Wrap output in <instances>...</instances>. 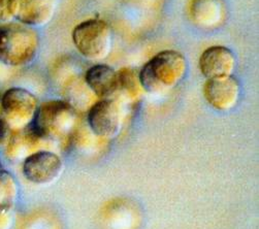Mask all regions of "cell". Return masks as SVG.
<instances>
[{
  "mask_svg": "<svg viewBox=\"0 0 259 229\" xmlns=\"http://www.w3.org/2000/svg\"><path fill=\"white\" fill-rule=\"evenodd\" d=\"M77 114L74 108L64 100H48L38 106L31 124L45 140H63L75 128Z\"/></svg>",
  "mask_w": 259,
  "mask_h": 229,
  "instance_id": "obj_3",
  "label": "cell"
},
{
  "mask_svg": "<svg viewBox=\"0 0 259 229\" xmlns=\"http://www.w3.org/2000/svg\"><path fill=\"white\" fill-rule=\"evenodd\" d=\"M14 223L13 207L0 203V229H11Z\"/></svg>",
  "mask_w": 259,
  "mask_h": 229,
  "instance_id": "obj_17",
  "label": "cell"
},
{
  "mask_svg": "<svg viewBox=\"0 0 259 229\" xmlns=\"http://www.w3.org/2000/svg\"><path fill=\"white\" fill-rule=\"evenodd\" d=\"M240 94V83L234 75L210 79L203 86V95L206 101L221 112L234 109L238 105Z\"/></svg>",
  "mask_w": 259,
  "mask_h": 229,
  "instance_id": "obj_8",
  "label": "cell"
},
{
  "mask_svg": "<svg viewBox=\"0 0 259 229\" xmlns=\"http://www.w3.org/2000/svg\"><path fill=\"white\" fill-rule=\"evenodd\" d=\"M11 132L12 130L7 122L4 120V118H0V148L6 146Z\"/></svg>",
  "mask_w": 259,
  "mask_h": 229,
  "instance_id": "obj_18",
  "label": "cell"
},
{
  "mask_svg": "<svg viewBox=\"0 0 259 229\" xmlns=\"http://www.w3.org/2000/svg\"><path fill=\"white\" fill-rule=\"evenodd\" d=\"M39 50L35 28L20 22L0 23V63L9 67L30 64Z\"/></svg>",
  "mask_w": 259,
  "mask_h": 229,
  "instance_id": "obj_1",
  "label": "cell"
},
{
  "mask_svg": "<svg viewBox=\"0 0 259 229\" xmlns=\"http://www.w3.org/2000/svg\"><path fill=\"white\" fill-rule=\"evenodd\" d=\"M63 170V162L55 153L40 150L23 161V173L26 179L37 185L53 183Z\"/></svg>",
  "mask_w": 259,
  "mask_h": 229,
  "instance_id": "obj_6",
  "label": "cell"
},
{
  "mask_svg": "<svg viewBox=\"0 0 259 229\" xmlns=\"http://www.w3.org/2000/svg\"><path fill=\"white\" fill-rule=\"evenodd\" d=\"M38 106L36 96L21 87L8 89L0 98L3 118L12 131L30 126L33 123Z\"/></svg>",
  "mask_w": 259,
  "mask_h": 229,
  "instance_id": "obj_5",
  "label": "cell"
},
{
  "mask_svg": "<svg viewBox=\"0 0 259 229\" xmlns=\"http://www.w3.org/2000/svg\"><path fill=\"white\" fill-rule=\"evenodd\" d=\"M119 75V92L117 101L121 97L126 100H135L142 94V84L140 81L139 72L132 68H123L118 72Z\"/></svg>",
  "mask_w": 259,
  "mask_h": 229,
  "instance_id": "obj_14",
  "label": "cell"
},
{
  "mask_svg": "<svg viewBox=\"0 0 259 229\" xmlns=\"http://www.w3.org/2000/svg\"><path fill=\"white\" fill-rule=\"evenodd\" d=\"M72 40L77 51L86 59L100 61L111 53L113 31L105 21L88 20L73 29Z\"/></svg>",
  "mask_w": 259,
  "mask_h": 229,
  "instance_id": "obj_4",
  "label": "cell"
},
{
  "mask_svg": "<svg viewBox=\"0 0 259 229\" xmlns=\"http://www.w3.org/2000/svg\"><path fill=\"white\" fill-rule=\"evenodd\" d=\"M18 13L16 20L30 27H42L55 15V0H17Z\"/></svg>",
  "mask_w": 259,
  "mask_h": 229,
  "instance_id": "obj_12",
  "label": "cell"
},
{
  "mask_svg": "<svg viewBox=\"0 0 259 229\" xmlns=\"http://www.w3.org/2000/svg\"><path fill=\"white\" fill-rule=\"evenodd\" d=\"M236 64L235 54L222 45L206 49L199 58V69L206 80L232 75Z\"/></svg>",
  "mask_w": 259,
  "mask_h": 229,
  "instance_id": "obj_9",
  "label": "cell"
},
{
  "mask_svg": "<svg viewBox=\"0 0 259 229\" xmlns=\"http://www.w3.org/2000/svg\"><path fill=\"white\" fill-rule=\"evenodd\" d=\"M51 142L42 139L30 125L24 129L14 130L5 146V155L11 160L25 159L33 153L40 151Z\"/></svg>",
  "mask_w": 259,
  "mask_h": 229,
  "instance_id": "obj_10",
  "label": "cell"
},
{
  "mask_svg": "<svg viewBox=\"0 0 259 229\" xmlns=\"http://www.w3.org/2000/svg\"><path fill=\"white\" fill-rule=\"evenodd\" d=\"M18 195L15 176L8 170L0 169V203L13 207Z\"/></svg>",
  "mask_w": 259,
  "mask_h": 229,
  "instance_id": "obj_15",
  "label": "cell"
},
{
  "mask_svg": "<svg viewBox=\"0 0 259 229\" xmlns=\"http://www.w3.org/2000/svg\"><path fill=\"white\" fill-rule=\"evenodd\" d=\"M17 0H0V23L13 22L17 18Z\"/></svg>",
  "mask_w": 259,
  "mask_h": 229,
  "instance_id": "obj_16",
  "label": "cell"
},
{
  "mask_svg": "<svg viewBox=\"0 0 259 229\" xmlns=\"http://www.w3.org/2000/svg\"><path fill=\"white\" fill-rule=\"evenodd\" d=\"M88 88L100 99L117 100L119 92L118 72L109 65L97 64L92 66L85 75Z\"/></svg>",
  "mask_w": 259,
  "mask_h": 229,
  "instance_id": "obj_11",
  "label": "cell"
},
{
  "mask_svg": "<svg viewBox=\"0 0 259 229\" xmlns=\"http://www.w3.org/2000/svg\"><path fill=\"white\" fill-rule=\"evenodd\" d=\"M190 16L196 26L204 29L218 27L225 18L223 0H192Z\"/></svg>",
  "mask_w": 259,
  "mask_h": 229,
  "instance_id": "obj_13",
  "label": "cell"
},
{
  "mask_svg": "<svg viewBox=\"0 0 259 229\" xmlns=\"http://www.w3.org/2000/svg\"><path fill=\"white\" fill-rule=\"evenodd\" d=\"M91 130L99 138L113 139L121 130L122 110L115 99H100L93 105L88 114Z\"/></svg>",
  "mask_w": 259,
  "mask_h": 229,
  "instance_id": "obj_7",
  "label": "cell"
},
{
  "mask_svg": "<svg viewBox=\"0 0 259 229\" xmlns=\"http://www.w3.org/2000/svg\"><path fill=\"white\" fill-rule=\"evenodd\" d=\"M187 72V61L177 51H163L150 59L139 72L145 91L163 94L178 86Z\"/></svg>",
  "mask_w": 259,
  "mask_h": 229,
  "instance_id": "obj_2",
  "label": "cell"
}]
</instances>
